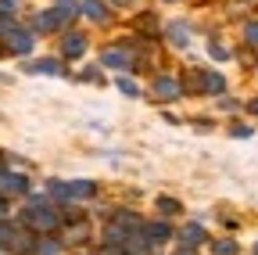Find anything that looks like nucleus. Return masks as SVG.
I'll list each match as a JSON object with an SVG mask.
<instances>
[{
  "label": "nucleus",
  "instance_id": "obj_17",
  "mask_svg": "<svg viewBox=\"0 0 258 255\" xmlns=\"http://www.w3.org/2000/svg\"><path fill=\"white\" fill-rule=\"evenodd\" d=\"M169 36H172V43H176V47H186V43H190L186 25H169Z\"/></svg>",
  "mask_w": 258,
  "mask_h": 255
},
{
  "label": "nucleus",
  "instance_id": "obj_16",
  "mask_svg": "<svg viewBox=\"0 0 258 255\" xmlns=\"http://www.w3.org/2000/svg\"><path fill=\"white\" fill-rule=\"evenodd\" d=\"M222 86H226V79L219 72H205V90L208 93H222Z\"/></svg>",
  "mask_w": 258,
  "mask_h": 255
},
{
  "label": "nucleus",
  "instance_id": "obj_1",
  "mask_svg": "<svg viewBox=\"0 0 258 255\" xmlns=\"http://www.w3.org/2000/svg\"><path fill=\"white\" fill-rule=\"evenodd\" d=\"M25 223H29L32 230H40V234H50V230L57 227V223H61V216H57V212H54L43 198H36V201L29 205V212H25Z\"/></svg>",
  "mask_w": 258,
  "mask_h": 255
},
{
  "label": "nucleus",
  "instance_id": "obj_5",
  "mask_svg": "<svg viewBox=\"0 0 258 255\" xmlns=\"http://www.w3.org/2000/svg\"><path fill=\"white\" fill-rule=\"evenodd\" d=\"M104 65H111V69H129V65H133V54L122 50V47H108V50H104Z\"/></svg>",
  "mask_w": 258,
  "mask_h": 255
},
{
  "label": "nucleus",
  "instance_id": "obj_2",
  "mask_svg": "<svg viewBox=\"0 0 258 255\" xmlns=\"http://www.w3.org/2000/svg\"><path fill=\"white\" fill-rule=\"evenodd\" d=\"M0 40H4L15 54H29L32 50V33H25V29L15 25L11 18H0Z\"/></svg>",
  "mask_w": 258,
  "mask_h": 255
},
{
  "label": "nucleus",
  "instance_id": "obj_9",
  "mask_svg": "<svg viewBox=\"0 0 258 255\" xmlns=\"http://www.w3.org/2000/svg\"><path fill=\"white\" fill-rule=\"evenodd\" d=\"M125 237H129V230H125V227H118V223H111V227L104 230L108 248H122V244H125Z\"/></svg>",
  "mask_w": 258,
  "mask_h": 255
},
{
  "label": "nucleus",
  "instance_id": "obj_11",
  "mask_svg": "<svg viewBox=\"0 0 258 255\" xmlns=\"http://www.w3.org/2000/svg\"><path fill=\"white\" fill-rule=\"evenodd\" d=\"M32 255H61V241L43 237V241H36V244H32Z\"/></svg>",
  "mask_w": 258,
  "mask_h": 255
},
{
  "label": "nucleus",
  "instance_id": "obj_6",
  "mask_svg": "<svg viewBox=\"0 0 258 255\" xmlns=\"http://www.w3.org/2000/svg\"><path fill=\"white\" fill-rule=\"evenodd\" d=\"M61 50H64V58H79V54L86 50V36H83V33H69Z\"/></svg>",
  "mask_w": 258,
  "mask_h": 255
},
{
  "label": "nucleus",
  "instance_id": "obj_14",
  "mask_svg": "<svg viewBox=\"0 0 258 255\" xmlns=\"http://www.w3.org/2000/svg\"><path fill=\"white\" fill-rule=\"evenodd\" d=\"M83 11H86V18H93V22H104V18H108V11H104L101 0H86Z\"/></svg>",
  "mask_w": 258,
  "mask_h": 255
},
{
  "label": "nucleus",
  "instance_id": "obj_10",
  "mask_svg": "<svg viewBox=\"0 0 258 255\" xmlns=\"http://www.w3.org/2000/svg\"><path fill=\"white\" fill-rule=\"evenodd\" d=\"M29 72H40V76H61V65H57V61H50V58H43V61H32Z\"/></svg>",
  "mask_w": 258,
  "mask_h": 255
},
{
  "label": "nucleus",
  "instance_id": "obj_4",
  "mask_svg": "<svg viewBox=\"0 0 258 255\" xmlns=\"http://www.w3.org/2000/svg\"><path fill=\"white\" fill-rule=\"evenodd\" d=\"M154 93H158L161 101H176L179 93H183V83L172 79V76H158V79H154Z\"/></svg>",
  "mask_w": 258,
  "mask_h": 255
},
{
  "label": "nucleus",
  "instance_id": "obj_12",
  "mask_svg": "<svg viewBox=\"0 0 258 255\" xmlns=\"http://www.w3.org/2000/svg\"><path fill=\"white\" fill-rule=\"evenodd\" d=\"M0 187L4 190H11V194H25V176H0Z\"/></svg>",
  "mask_w": 258,
  "mask_h": 255
},
{
  "label": "nucleus",
  "instance_id": "obj_20",
  "mask_svg": "<svg viewBox=\"0 0 258 255\" xmlns=\"http://www.w3.org/2000/svg\"><path fill=\"white\" fill-rule=\"evenodd\" d=\"M47 187H50V194H54V198H61V201L69 198V183H57V180H54V183H47Z\"/></svg>",
  "mask_w": 258,
  "mask_h": 255
},
{
  "label": "nucleus",
  "instance_id": "obj_3",
  "mask_svg": "<svg viewBox=\"0 0 258 255\" xmlns=\"http://www.w3.org/2000/svg\"><path fill=\"white\" fill-rule=\"evenodd\" d=\"M69 22H72V4H61V8H54V11L36 15V29H43V33H54V29L69 25Z\"/></svg>",
  "mask_w": 258,
  "mask_h": 255
},
{
  "label": "nucleus",
  "instance_id": "obj_25",
  "mask_svg": "<svg viewBox=\"0 0 258 255\" xmlns=\"http://www.w3.org/2000/svg\"><path fill=\"white\" fill-rule=\"evenodd\" d=\"M212 58H219V61H226V58H230V50H226V47H219V43H212Z\"/></svg>",
  "mask_w": 258,
  "mask_h": 255
},
{
  "label": "nucleus",
  "instance_id": "obj_27",
  "mask_svg": "<svg viewBox=\"0 0 258 255\" xmlns=\"http://www.w3.org/2000/svg\"><path fill=\"white\" fill-rule=\"evenodd\" d=\"M251 112H254V115H258V97H254V101H251Z\"/></svg>",
  "mask_w": 258,
  "mask_h": 255
},
{
  "label": "nucleus",
  "instance_id": "obj_28",
  "mask_svg": "<svg viewBox=\"0 0 258 255\" xmlns=\"http://www.w3.org/2000/svg\"><path fill=\"white\" fill-rule=\"evenodd\" d=\"M111 4H133V0H111Z\"/></svg>",
  "mask_w": 258,
  "mask_h": 255
},
{
  "label": "nucleus",
  "instance_id": "obj_8",
  "mask_svg": "<svg viewBox=\"0 0 258 255\" xmlns=\"http://www.w3.org/2000/svg\"><path fill=\"white\" fill-rule=\"evenodd\" d=\"M144 237H147L151 244H161V241L172 237V230L165 227V223H151V227H144Z\"/></svg>",
  "mask_w": 258,
  "mask_h": 255
},
{
  "label": "nucleus",
  "instance_id": "obj_15",
  "mask_svg": "<svg viewBox=\"0 0 258 255\" xmlns=\"http://www.w3.org/2000/svg\"><path fill=\"white\" fill-rule=\"evenodd\" d=\"M186 244H198V241H205V230L198 227V223H190V227H183V234H179Z\"/></svg>",
  "mask_w": 258,
  "mask_h": 255
},
{
  "label": "nucleus",
  "instance_id": "obj_22",
  "mask_svg": "<svg viewBox=\"0 0 258 255\" xmlns=\"http://www.w3.org/2000/svg\"><path fill=\"white\" fill-rule=\"evenodd\" d=\"M158 209L161 212H179V201L176 198H158Z\"/></svg>",
  "mask_w": 258,
  "mask_h": 255
},
{
  "label": "nucleus",
  "instance_id": "obj_26",
  "mask_svg": "<svg viewBox=\"0 0 258 255\" xmlns=\"http://www.w3.org/2000/svg\"><path fill=\"white\" fill-rule=\"evenodd\" d=\"M11 11H15L11 0H0V18H11Z\"/></svg>",
  "mask_w": 258,
  "mask_h": 255
},
{
  "label": "nucleus",
  "instance_id": "obj_29",
  "mask_svg": "<svg viewBox=\"0 0 258 255\" xmlns=\"http://www.w3.org/2000/svg\"><path fill=\"white\" fill-rule=\"evenodd\" d=\"M254 255H258V244H254Z\"/></svg>",
  "mask_w": 258,
  "mask_h": 255
},
{
  "label": "nucleus",
  "instance_id": "obj_24",
  "mask_svg": "<svg viewBox=\"0 0 258 255\" xmlns=\"http://www.w3.org/2000/svg\"><path fill=\"white\" fill-rule=\"evenodd\" d=\"M244 36H247V43H254V47H258V22H247Z\"/></svg>",
  "mask_w": 258,
  "mask_h": 255
},
{
  "label": "nucleus",
  "instance_id": "obj_21",
  "mask_svg": "<svg viewBox=\"0 0 258 255\" xmlns=\"http://www.w3.org/2000/svg\"><path fill=\"white\" fill-rule=\"evenodd\" d=\"M118 90H122V93H129V97H137V93H140V86H137L133 79H118Z\"/></svg>",
  "mask_w": 258,
  "mask_h": 255
},
{
  "label": "nucleus",
  "instance_id": "obj_19",
  "mask_svg": "<svg viewBox=\"0 0 258 255\" xmlns=\"http://www.w3.org/2000/svg\"><path fill=\"white\" fill-rule=\"evenodd\" d=\"M215 255H237V244L233 241H215Z\"/></svg>",
  "mask_w": 258,
  "mask_h": 255
},
{
  "label": "nucleus",
  "instance_id": "obj_23",
  "mask_svg": "<svg viewBox=\"0 0 258 255\" xmlns=\"http://www.w3.org/2000/svg\"><path fill=\"white\" fill-rule=\"evenodd\" d=\"M140 29H144V33H158V22H154V15H144V18H140Z\"/></svg>",
  "mask_w": 258,
  "mask_h": 255
},
{
  "label": "nucleus",
  "instance_id": "obj_13",
  "mask_svg": "<svg viewBox=\"0 0 258 255\" xmlns=\"http://www.w3.org/2000/svg\"><path fill=\"white\" fill-rule=\"evenodd\" d=\"M93 194V180H76L69 183V198H90Z\"/></svg>",
  "mask_w": 258,
  "mask_h": 255
},
{
  "label": "nucleus",
  "instance_id": "obj_18",
  "mask_svg": "<svg viewBox=\"0 0 258 255\" xmlns=\"http://www.w3.org/2000/svg\"><path fill=\"white\" fill-rule=\"evenodd\" d=\"M86 234H90L86 223H72V227H69V241H83Z\"/></svg>",
  "mask_w": 258,
  "mask_h": 255
},
{
  "label": "nucleus",
  "instance_id": "obj_7",
  "mask_svg": "<svg viewBox=\"0 0 258 255\" xmlns=\"http://www.w3.org/2000/svg\"><path fill=\"white\" fill-rule=\"evenodd\" d=\"M122 251H125V255H147V251H151V241H147L144 234H140V237H137V234H129L125 244H122Z\"/></svg>",
  "mask_w": 258,
  "mask_h": 255
}]
</instances>
